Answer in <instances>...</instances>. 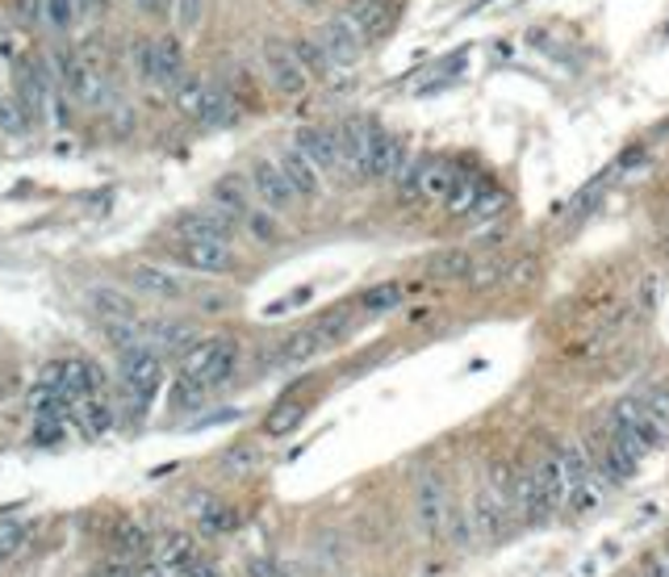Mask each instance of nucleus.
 I'll return each instance as SVG.
<instances>
[{
    "label": "nucleus",
    "mask_w": 669,
    "mask_h": 577,
    "mask_svg": "<svg viewBox=\"0 0 669 577\" xmlns=\"http://www.w3.org/2000/svg\"><path fill=\"white\" fill-rule=\"evenodd\" d=\"M59 93H68L75 105H96L101 93H105L101 68H96L93 59H72V63H68V75L59 80Z\"/></svg>",
    "instance_id": "f3484780"
},
{
    "label": "nucleus",
    "mask_w": 669,
    "mask_h": 577,
    "mask_svg": "<svg viewBox=\"0 0 669 577\" xmlns=\"http://www.w3.org/2000/svg\"><path fill=\"white\" fill-rule=\"evenodd\" d=\"M251 189L260 192L263 210H272V214H289L302 197L293 192V185H289V176L281 172V164L277 160H256L251 164Z\"/></svg>",
    "instance_id": "1a4fd4ad"
},
{
    "label": "nucleus",
    "mask_w": 669,
    "mask_h": 577,
    "mask_svg": "<svg viewBox=\"0 0 669 577\" xmlns=\"http://www.w3.org/2000/svg\"><path fill=\"white\" fill-rule=\"evenodd\" d=\"M318 38H322V47H327V55H331L334 68H356L360 55H364V30H360L348 13H334V17H327L322 22V30H318Z\"/></svg>",
    "instance_id": "0eeeda50"
},
{
    "label": "nucleus",
    "mask_w": 669,
    "mask_h": 577,
    "mask_svg": "<svg viewBox=\"0 0 669 577\" xmlns=\"http://www.w3.org/2000/svg\"><path fill=\"white\" fill-rule=\"evenodd\" d=\"M293 4H306V9H310V4H318V0H293Z\"/></svg>",
    "instance_id": "864d4df0"
},
{
    "label": "nucleus",
    "mask_w": 669,
    "mask_h": 577,
    "mask_svg": "<svg viewBox=\"0 0 669 577\" xmlns=\"http://www.w3.org/2000/svg\"><path fill=\"white\" fill-rule=\"evenodd\" d=\"M197 519H201V528L210 531V535L235 528V510H231V506H222V503H201V506H197Z\"/></svg>",
    "instance_id": "e433bc0d"
},
{
    "label": "nucleus",
    "mask_w": 669,
    "mask_h": 577,
    "mask_svg": "<svg viewBox=\"0 0 669 577\" xmlns=\"http://www.w3.org/2000/svg\"><path fill=\"white\" fill-rule=\"evenodd\" d=\"M256 448H235V452H226V469H235V473H239V469H251V464H256Z\"/></svg>",
    "instance_id": "de8ad7c7"
},
{
    "label": "nucleus",
    "mask_w": 669,
    "mask_h": 577,
    "mask_svg": "<svg viewBox=\"0 0 669 577\" xmlns=\"http://www.w3.org/2000/svg\"><path fill=\"white\" fill-rule=\"evenodd\" d=\"M277 164H281V172L289 176V185H293V192H297L302 201H318V197H322V172L314 168L297 146H285V151L277 155Z\"/></svg>",
    "instance_id": "a211bd4d"
},
{
    "label": "nucleus",
    "mask_w": 669,
    "mask_h": 577,
    "mask_svg": "<svg viewBox=\"0 0 669 577\" xmlns=\"http://www.w3.org/2000/svg\"><path fill=\"white\" fill-rule=\"evenodd\" d=\"M469 523H473V540L494 544V540H502L506 523H510V510L490 494V485H481L473 494V503H469Z\"/></svg>",
    "instance_id": "ddd939ff"
},
{
    "label": "nucleus",
    "mask_w": 669,
    "mask_h": 577,
    "mask_svg": "<svg viewBox=\"0 0 669 577\" xmlns=\"http://www.w3.org/2000/svg\"><path fill=\"white\" fill-rule=\"evenodd\" d=\"M460 176H465V172L453 168V164L423 160V164H419V197H427V201H435V205H444V201L453 197L456 185H460Z\"/></svg>",
    "instance_id": "412c9836"
},
{
    "label": "nucleus",
    "mask_w": 669,
    "mask_h": 577,
    "mask_svg": "<svg viewBox=\"0 0 669 577\" xmlns=\"http://www.w3.org/2000/svg\"><path fill=\"white\" fill-rule=\"evenodd\" d=\"M235 96L226 93L222 84H206V96H201V109H197V118L192 121H201V126H226V121H235Z\"/></svg>",
    "instance_id": "b1692460"
},
{
    "label": "nucleus",
    "mask_w": 669,
    "mask_h": 577,
    "mask_svg": "<svg viewBox=\"0 0 669 577\" xmlns=\"http://www.w3.org/2000/svg\"><path fill=\"white\" fill-rule=\"evenodd\" d=\"M180 577H218V569L214 565H206V561H197V565H189Z\"/></svg>",
    "instance_id": "603ef678"
},
{
    "label": "nucleus",
    "mask_w": 669,
    "mask_h": 577,
    "mask_svg": "<svg viewBox=\"0 0 669 577\" xmlns=\"http://www.w3.org/2000/svg\"><path fill=\"white\" fill-rule=\"evenodd\" d=\"M645 577H669V553H657V556H648V565H645Z\"/></svg>",
    "instance_id": "09e8293b"
},
{
    "label": "nucleus",
    "mask_w": 669,
    "mask_h": 577,
    "mask_svg": "<svg viewBox=\"0 0 669 577\" xmlns=\"http://www.w3.org/2000/svg\"><path fill=\"white\" fill-rule=\"evenodd\" d=\"M34 130V118L17 93H0V139H25Z\"/></svg>",
    "instance_id": "bb28decb"
},
{
    "label": "nucleus",
    "mask_w": 669,
    "mask_h": 577,
    "mask_svg": "<svg viewBox=\"0 0 669 577\" xmlns=\"http://www.w3.org/2000/svg\"><path fill=\"white\" fill-rule=\"evenodd\" d=\"M134 9L146 13V17H155V13H164L167 9V0H134Z\"/></svg>",
    "instance_id": "3c124183"
},
{
    "label": "nucleus",
    "mask_w": 669,
    "mask_h": 577,
    "mask_svg": "<svg viewBox=\"0 0 669 577\" xmlns=\"http://www.w3.org/2000/svg\"><path fill=\"white\" fill-rule=\"evenodd\" d=\"M611 435H620L623 444L645 460L648 452H657L666 444V423H657L636 398H623L611 407Z\"/></svg>",
    "instance_id": "7ed1b4c3"
},
{
    "label": "nucleus",
    "mask_w": 669,
    "mask_h": 577,
    "mask_svg": "<svg viewBox=\"0 0 669 577\" xmlns=\"http://www.w3.org/2000/svg\"><path fill=\"white\" fill-rule=\"evenodd\" d=\"M407 172V139L402 134H382L373 139V151H368V172L364 180H398Z\"/></svg>",
    "instance_id": "f8f14e48"
},
{
    "label": "nucleus",
    "mask_w": 669,
    "mask_h": 577,
    "mask_svg": "<svg viewBox=\"0 0 669 577\" xmlns=\"http://www.w3.org/2000/svg\"><path fill=\"white\" fill-rule=\"evenodd\" d=\"M293 146L310 160L318 172H334L339 168V134L334 130H322V126H306L293 134Z\"/></svg>",
    "instance_id": "dca6fc26"
},
{
    "label": "nucleus",
    "mask_w": 669,
    "mask_h": 577,
    "mask_svg": "<svg viewBox=\"0 0 669 577\" xmlns=\"http://www.w3.org/2000/svg\"><path fill=\"white\" fill-rule=\"evenodd\" d=\"M93 306L105 322H134V302L118 288H93Z\"/></svg>",
    "instance_id": "7c9ffc66"
},
{
    "label": "nucleus",
    "mask_w": 669,
    "mask_h": 577,
    "mask_svg": "<svg viewBox=\"0 0 669 577\" xmlns=\"http://www.w3.org/2000/svg\"><path fill=\"white\" fill-rule=\"evenodd\" d=\"M322 348H327V343H322V335H318L314 327H306V331H293V335L281 343L277 361H281V364H306V361H314Z\"/></svg>",
    "instance_id": "c85d7f7f"
},
{
    "label": "nucleus",
    "mask_w": 669,
    "mask_h": 577,
    "mask_svg": "<svg viewBox=\"0 0 669 577\" xmlns=\"http://www.w3.org/2000/svg\"><path fill=\"white\" fill-rule=\"evenodd\" d=\"M151 335H155V352H192L197 343H192V327L185 322H155L151 327Z\"/></svg>",
    "instance_id": "2f4dec72"
},
{
    "label": "nucleus",
    "mask_w": 669,
    "mask_h": 577,
    "mask_svg": "<svg viewBox=\"0 0 669 577\" xmlns=\"http://www.w3.org/2000/svg\"><path fill=\"white\" fill-rule=\"evenodd\" d=\"M25 549V528L22 523H0V565H9L13 556Z\"/></svg>",
    "instance_id": "ea45409f"
},
{
    "label": "nucleus",
    "mask_w": 669,
    "mask_h": 577,
    "mask_svg": "<svg viewBox=\"0 0 669 577\" xmlns=\"http://www.w3.org/2000/svg\"><path fill=\"white\" fill-rule=\"evenodd\" d=\"M235 368H239V348H235V339H206V343H197L192 352H185V364H180V373H185L189 381L201 385L206 393L231 381Z\"/></svg>",
    "instance_id": "f257e3e1"
},
{
    "label": "nucleus",
    "mask_w": 669,
    "mask_h": 577,
    "mask_svg": "<svg viewBox=\"0 0 669 577\" xmlns=\"http://www.w3.org/2000/svg\"><path fill=\"white\" fill-rule=\"evenodd\" d=\"M75 419H80V427L89 435H105L114 427V402H109L105 393H93V398H84V402L75 407Z\"/></svg>",
    "instance_id": "cd10ccee"
},
{
    "label": "nucleus",
    "mask_w": 669,
    "mask_h": 577,
    "mask_svg": "<svg viewBox=\"0 0 669 577\" xmlns=\"http://www.w3.org/2000/svg\"><path fill=\"white\" fill-rule=\"evenodd\" d=\"M172 13H176V25H180L185 34H192L197 25L206 22V0H176Z\"/></svg>",
    "instance_id": "58836bf2"
},
{
    "label": "nucleus",
    "mask_w": 669,
    "mask_h": 577,
    "mask_svg": "<svg viewBox=\"0 0 669 577\" xmlns=\"http://www.w3.org/2000/svg\"><path fill=\"white\" fill-rule=\"evenodd\" d=\"M89 13V0H43V25L55 34H68Z\"/></svg>",
    "instance_id": "c756f323"
},
{
    "label": "nucleus",
    "mask_w": 669,
    "mask_h": 577,
    "mask_svg": "<svg viewBox=\"0 0 669 577\" xmlns=\"http://www.w3.org/2000/svg\"><path fill=\"white\" fill-rule=\"evenodd\" d=\"M531 485H536V519H549L556 506H565L570 485H565V469H561L556 452H549V457L531 469Z\"/></svg>",
    "instance_id": "9b49d317"
},
{
    "label": "nucleus",
    "mask_w": 669,
    "mask_h": 577,
    "mask_svg": "<svg viewBox=\"0 0 669 577\" xmlns=\"http://www.w3.org/2000/svg\"><path fill=\"white\" fill-rule=\"evenodd\" d=\"M55 96H68V93H59V84H55V72H50L47 55H34V59H25L22 68H17V101H22L25 109H30L34 126H43V121L50 118V105H55Z\"/></svg>",
    "instance_id": "20e7f679"
},
{
    "label": "nucleus",
    "mask_w": 669,
    "mask_h": 577,
    "mask_svg": "<svg viewBox=\"0 0 669 577\" xmlns=\"http://www.w3.org/2000/svg\"><path fill=\"white\" fill-rule=\"evenodd\" d=\"M636 402H641V407H645L648 414L657 419V423H666V427H669V393L661 389V385H648V389L641 393V398H636Z\"/></svg>",
    "instance_id": "a19ab883"
},
{
    "label": "nucleus",
    "mask_w": 669,
    "mask_h": 577,
    "mask_svg": "<svg viewBox=\"0 0 669 577\" xmlns=\"http://www.w3.org/2000/svg\"><path fill=\"white\" fill-rule=\"evenodd\" d=\"M201 561V553H197V540L192 535H164V544H160V565H164L167 574H185L189 565H197Z\"/></svg>",
    "instance_id": "393cba45"
},
{
    "label": "nucleus",
    "mask_w": 669,
    "mask_h": 577,
    "mask_svg": "<svg viewBox=\"0 0 669 577\" xmlns=\"http://www.w3.org/2000/svg\"><path fill=\"white\" fill-rule=\"evenodd\" d=\"M402 293H407V288L398 285V281H385V285L368 288V293L360 297V310H368V314L394 310V306H402Z\"/></svg>",
    "instance_id": "f704fd0d"
},
{
    "label": "nucleus",
    "mask_w": 669,
    "mask_h": 577,
    "mask_svg": "<svg viewBox=\"0 0 669 577\" xmlns=\"http://www.w3.org/2000/svg\"><path fill=\"white\" fill-rule=\"evenodd\" d=\"M160 385H164V361H160L155 348L139 343V348L121 352V389L134 402V414H146L151 398L160 393Z\"/></svg>",
    "instance_id": "f03ea898"
},
{
    "label": "nucleus",
    "mask_w": 669,
    "mask_h": 577,
    "mask_svg": "<svg viewBox=\"0 0 669 577\" xmlns=\"http://www.w3.org/2000/svg\"><path fill=\"white\" fill-rule=\"evenodd\" d=\"M243 231H247L256 243H277V239H281V231H277V214H272V210H263V205H256V210L247 214Z\"/></svg>",
    "instance_id": "c9c22d12"
},
{
    "label": "nucleus",
    "mask_w": 669,
    "mask_h": 577,
    "mask_svg": "<svg viewBox=\"0 0 669 577\" xmlns=\"http://www.w3.org/2000/svg\"><path fill=\"white\" fill-rule=\"evenodd\" d=\"M118 549L126 556H139V553H146V535H143V528H118Z\"/></svg>",
    "instance_id": "a18cd8bd"
},
{
    "label": "nucleus",
    "mask_w": 669,
    "mask_h": 577,
    "mask_svg": "<svg viewBox=\"0 0 669 577\" xmlns=\"http://www.w3.org/2000/svg\"><path fill=\"white\" fill-rule=\"evenodd\" d=\"M348 327H352V310H331V314H322V318L314 322V331L322 335V343H327V348H331L334 339L348 335Z\"/></svg>",
    "instance_id": "4c0bfd02"
},
{
    "label": "nucleus",
    "mask_w": 669,
    "mask_h": 577,
    "mask_svg": "<svg viewBox=\"0 0 669 577\" xmlns=\"http://www.w3.org/2000/svg\"><path fill=\"white\" fill-rule=\"evenodd\" d=\"M289 47H293V55H297V63L310 72V80H327V75L334 72L331 55H327V47H322L318 34H297Z\"/></svg>",
    "instance_id": "5701e85b"
},
{
    "label": "nucleus",
    "mask_w": 669,
    "mask_h": 577,
    "mask_svg": "<svg viewBox=\"0 0 669 577\" xmlns=\"http://www.w3.org/2000/svg\"><path fill=\"white\" fill-rule=\"evenodd\" d=\"M151 80L176 93V84L185 80V47L176 38H155V55H151Z\"/></svg>",
    "instance_id": "4be33fe9"
},
{
    "label": "nucleus",
    "mask_w": 669,
    "mask_h": 577,
    "mask_svg": "<svg viewBox=\"0 0 669 577\" xmlns=\"http://www.w3.org/2000/svg\"><path fill=\"white\" fill-rule=\"evenodd\" d=\"M469 272H478L469 251H439V256L431 260V276H435V281H460V276H469Z\"/></svg>",
    "instance_id": "72a5a7b5"
},
{
    "label": "nucleus",
    "mask_w": 669,
    "mask_h": 577,
    "mask_svg": "<svg viewBox=\"0 0 669 577\" xmlns=\"http://www.w3.org/2000/svg\"><path fill=\"white\" fill-rule=\"evenodd\" d=\"M598 478L611 481V485H627V481L636 478V469H641V457L623 444L620 435H602V452H598Z\"/></svg>",
    "instance_id": "2eb2a0df"
},
{
    "label": "nucleus",
    "mask_w": 669,
    "mask_h": 577,
    "mask_svg": "<svg viewBox=\"0 0 669 577\" xmlns=\"http://www.w3.org/2000/svg\"><path fill=\"white\" fill-rule=\"evenodd\" d=\"M172 256L185 268H192V272H210V276L235 268L231 243H218V239H176L172 243Z\"/></svg>",
    "instance_id": "9d476101"
},
{
    "label": "nucleus",
    "mask_w": 669,
    "mask_h": 577,
    "mask_svg": "<svg viewBox=\"0 0 669 577\" xmlns=\"http://www.w3.org/2000/svg\"><path fill=\"white\" fill-rule=\"evenodd\" d=\"M556 457H561V469H565V485H570V490H582V485H590V481L598 478L595 460H590V452H586L582 444L556 448Z\"/></svg>",
    "instance_id": "a878e982"
},
{
    "label": "nucleus",
    "mask_w": 669,
    "mask_h": 577,
    "mask_svg": "<svg viewBox=\"0 0 669 577\" xmlns=\"http://www.w3.org/2000/svg\"><path fill=\"white\" fill-rule=\"evenodd\" d=\"M302 419H306V402L302 398H285L281 407L263 419V435H289Z\"/></svg>",
    "instance_id": "473e14b6"
},
{
    "label": "nucleus",
    "mask_w": 669,
    "mask_h": 577,
    "mask_svg": "<svg viewBox=\"0 0 669 577\" xmlns=\"http://www.w3.org/2000/svg\"><path fill=\"white\" fill-rule=\"evenodd\" d=\"M334 134H339V168L348 172L352 180H364V172H368V151H373V139H377V126L368 118H348Z\"/></svg>",
    "instance_id": "6e6552de"
},
{
    "label": "nucleus",
    "mask_w": 669,
    "mask_h": 577,
    "mask_svg": "<svg viewBox=\"0 0 669 577\" xmlns=\"http://www.w3.org/2000/svg\"><path fill=\"white\" fill-rule=\"evenodd\" d=\"M34 444H59L63 439V419H38L34 432H30Z\"/></svg>",
    "instance_id": "c03bdc74"
},
{
    "label": "nucleus",
    "mask_w": 669,
    "mask_h": 577,
    "mask_svg": "<svg viewBox=\"0 0 669 577\" xmlns=\"http://www.w3.org/2000/svg\"><path fill=\"white\" fill-rule=\"evenodd\" d=\"M210 205H218L226 217H235V222H247V214L256 210L251 205V189H247V180L243 176H222L214 180V189H210Z\"/></svg>",
    "instance_id": "aec40b11"
},
{
    "label": "nucleus",
    "mask_w": 669,
    "mask_h": 577,
    "mask_svg": "<svg viewBox=\"0 0 669 577\" xmlns=\"http://www.w3.org/2000/svg\"><path fill=\"white\" fill-rule=\"evenodd\" d=\"M410 506H414V523L423 531V540L435 544L448 528V485H444V478L439 473H419Z\"/></svg>",
    "instance_id": "39448f33"
},
{
    "label": "nucleus",
    "mask_w": 669,
    "mask_h": 577,
    "mask_svg": "<svg viewBox=\"0 0 669 577\" xmlns=\"http://www.w3.org/2000/svg\"><path fill=\"white\" fill-rule=\"evenodd\" d=\"M151 55H155V43H134L130 47V59H134V68L143 80H151Z\"/></svg>",
    "instance_id": "49530a36"
},
{
    "label": "nucleus",
    "mask_w": 669,
    "mask_h": 577,
    "mask_svg": "<svg viewBox=\"0 0 669 577\" xmlns=\"http://www.w3.org/2000/svg\"><path fill=\"white\" fill-rule=\"evenodd\" d=\"M251 577H285V569L272 565V561H256V565H251Z\"/></svg>",
    "instance_id": "8fccbe9b"
},
{
    "label": "nucleus",
    "mask_w": 669,
    "mask_h": 577,
    "mask_svg": "<svg viewBox=\"0 0 669 577\" xmlns=\"http://www.w3.org/2000/svg\"><path fill=\"white\" fill-rule=\"evenodd\" d=\"M130 281L139 293L146 297H160V302H180V297H189V281L180 276V272H172V268H160V264H134L130 268Z\"/></svg>",
    "instance_id": "4468645a"
},
{
    "label": "nucleus",
    "mask_w": 669,
    "mask_h": 577,
    "mask_svg": "<svg viewBox=\"0 0 669 577\" xmlns=\"http://www.w3.org/2000/svg\"><path fill=\"white\" fill-rule=\"evenodd\" d=\"M263 59V75H268V89L277 96H302L306 89H310V72L297 63V55H293V47L289 43H281V38H268L260 50Z\"/></svg>",
    "instance_id": "423d86ee"
},
{
    "label": "nucleus",
    "mask_w": 669,
    "mask_h": 577,
    "mask_svg": "<svg viewBox=\"0 0 669 577\" xmlns=\"http://www.w3.org/2000/svg\"><path fill=\"white\" fill-rule=\"evenodd\" d=\"M348 17L364 30V38H385L398 22V9L389 0H348Z\"/></svg>",
    "instance_id": "6ab92c4d"
},
{
    "label": "nucleus",
    "mask_w": 669,
    "mask_h": 577,
    "mask_svg": "<svg viewBox=\"0 0 669 577\" xmlns=\"http://www.w3.org/2000/svg\"><path fill=\"white\" fill-rule=\"evenodd\" d=\"M565 503L574 506L577 515H590L598 503H602V485H598V478L590 481V485H582V490H570V498Z\"/></svg>",
    "instance_id": "79ce46f5"
},
{
    "label": "nucleus",
    "mask_w": 669,
    "mask_h": 577,
    "mask_svg": "<svg viewBox=\"0 0 669 577\" xmlns=\"http://www.w3.org/2000/svg\"><path fill=\"white\" fill-rule=\"evenodd\" d=\"M502 205H506V197H502L498 189H485L478 197V205H473V222H485V217H498L502 214Z\"/></svg>",
    "instance_id": "37998d69"
}]
</instances>
